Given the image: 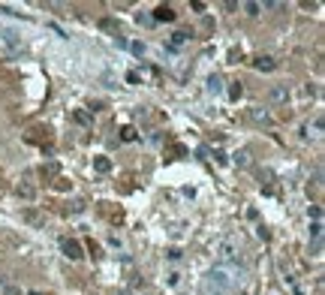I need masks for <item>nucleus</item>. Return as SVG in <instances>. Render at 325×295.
<instances>
[{"instance_id": "obj_17", "label": "nucleus", "mask_w": 325, "mask_h": 295, "mask_svg": "<svg viewBox=\"0 0 325 295\" xmlns=\"http://www.w3.org/2000/svg\"><path fill=\"white\" fill-rule=\"evenodd\" d=\"M127 48H130V51H133L136 57H145V45H142V42H130Z\"/></svg>"}, {"instance_id": "obj_8", "label": "nucleus", "mask_w": 325, "mask_h": 295, "mask_svg": "<svg viewBox=\"0 0 325 295\" xmlns=\"http://www.w3.org/2000/svg\"><path fill=\"white\" fill-rule=\"evenodd\" d=\"M205 90H208V93H214V96H217V93H220V90H223V78H220V75H217V72H214V75H208V84H205Z\"/></svg>"}, {"instance_id": "obj_30", "label": "nucleus", "mask_w": 325, "mask_h": 295, "mask_svg": "<svg viewBox=\"0 0 325 295\" xmlns=\"http://www.w3.org/2000/svg\"><path fill=\"white\" fill-rule=\"evenodd\" d=\"M27 295H42V292H27Z\"/></svg>"}, {"instance_id": "obj_2", "label": "nucleus", "mask_w": 325, "mask_h": 295, "mask_svg": "<svg viewBox=\"0 0 325 295\" xmlns=\"http://www.w3.org/2000/svg\"><path fill=\"white\" fill-rule=\"evenodd\" d=\"M60 250H63V256H66L69 262H75V259L84 256V253H81V244H78L75 238H63V241H60Z\"/></svg>"}, {"instance_id": "obj_21", "label": "nucleus", "mask_w": 325, "mask_h": 295, "mask_svg": "<svg viewBox=\"0 0 325 295\" xmlns=\"http://www.w3.org/2000/svg\"><path fill=\"white\" fill-rule=\"evenodd\" d=\"M313 136H316V139L322 136V118H316V121H313Z\"/></svg>"}, {"instance_id": "obj_20", "label": "nucleus", "mask_w": 325, "mask_h": 295, "mask_svg": "<svg viewBox=\"0 0 325 295\" xmlns=\"http://www.w3.org/2000/svg\"><path fill=\"white\" fill-rule=\"evenodd\" d=\"M136 21H139V24H154V18H151V15H145V12H139V15H136Z\"/></svg>"}, {"instance_id": "obj_10", "label": "nucleus", "mask_w": 325, "mask_h": 295, "mask_svg": "<svg viewBox=\"0 0 325 295\" xmlns=\"http://www.w3.org/2000/svg\"><path fill=\"white\" fill-rule=\"evenodd\" d=\"M93 169H96L99 175H109V172H112V160H109V157H96V160H93Z\"/></svg>"}, {"instance_id": "obj_7", "label": "nucleus", "mask_w": 325, "mask_h": 295, "mask_svg": "<svg viewBox=\"0 0 325 295\" xmlns=\"http://www.w3.org/2000/svg\"><path fill=\"white\" fill-rule=\"evenodd\" d=\"M15 193H18L24 202H33V199H36V187H33L30 181H21V184L15 187Z\"/></svg>"}, {"instance_id": "obj_22", "label": "nucleus", "mask_w": 325, "mask_h": 295, "mask_svg": "<svg viewBox=\"0 0 325 295\" xmlns=\"http://www.w3.org/2000/svg\"><path fill=\"white\" fill-rule=\"evenodd\" d=\"M57 172H60V166H57V163H48V166H45V175H51V178H54Z\"/></svg>"}, {"instance_id": "obj_24", "label": "nucleus", "mask_w": 325, "mask_h": 295, "mask_svg": "<svg viewBox=\"0 0 325 295\" xmlns=\"http://www.w3.org/2000/svg\"><path fill=\"white\" fill-rule=\"evenodd\" d=\"M0 295H21V289H18V286H3Z\"/></svg>"}, {"instance_id": "obj_25", "label": "nucleus", "mask_w": 325, "mask_h": 295, "mask_svg": "<svg viewBox=\"0 0 325 295\" xmlns=\"http://www.w3.org/2000/svg\"><path fill=\"white\" fill-rule=\"evenodd\" d=\"M81 211H84V202H81V199H75V202H72V214H81Z\"/></svg>"}, {"instance_id": "obj_14", "label": "nucleus", "mask_w": 325, "mask_h": 295, "mask_svg": "<svg viewBox=\"0 0 325 295\" xmlns=\"http://www.w3.org/2000/svg\"><path fill=\"white\" fill-rule=\"evenodd\" d=\"M244 9H247V15H250V18H256V15L262 12V6H259V3H253V0H250V3H244Z\"/></svg>"}, {"instance_id": "obj_23", "label": "nucleus", "mask_w": 325, "mask_h": 295, "mask_svg": "<svg viewBox=\"0 0 325 295\" xmlns=\"http://www.w3.org/2000/svg\"><path fill=\"white\" fill-rule=\"evenodd\" d=\"M256 235H259V238H262V241H268V238H271V232H268V229H265V226H256Z\"/></svg>"}, {"instance_id": "obj_11", "label": "nucleus", "mask_w": 325, "mask_h": 295, "mask_svg": "<svg viewBox=\"0 0 325 295\" xmlns=\"http://www.w3.org/2000/svg\"><path fill=\"white\" fill-rule=\"evenodd\" d=\"M99 27H102V30H109V33H115V36H121V24H118V21H112V18H102V21H99Z\"/></svg>"}, {"instance_id": "obj_5", "label": "nucleus", "mask_w": 325, "mask_h": 295, "mask_svg": "<svg viewBox=\"0 0 325 295\" xmlns=\"http://www.w3.org/2000/svg\"><path fill=\"white\" fill-rule=\"evenodd\" d=\"M250 121H253V124H262V127H271V115H268V109H262V106H253V109H250Z\"/></svg>"}, {"instance_id": "obj_16", "label": "nucleus", "mask_w": 325, "mask_h": 295, "mask_svg": "<svg viewBox=\"0 0 325 295\" xmlns=\"http://www.w3.org/2000/svg\"><path fill=\"white\" fill-rule=\"evenodd\" d=\"M310 253H313L316 259L322 256V238H313V241H310Z\"/></svg>"}, {"instance_id": "obj_26", "label": "nucleus", "mask_w": 325, "mask_h": 295, "mask_svg": "<svg viewBox=\"0 0 325 295\" xmlns=\"http://www.w3.org/2000/svg\"><path fill=\"white\" fill-rule=\"evenodd\" d=\"M75 121H78V124H90V118H87L84 112H75Z\"/></svg>"}, {"instance_id": "obj_18", "label": "nucleus", "mask_w": 325, "mask_h": 295, "mask_svg": "<svg viewBox=\"0 0 325 295\" xmlns=\"http://www.w3.org/2000/svg\"><path fill=\"white\" fill-rule=\"evenodd\" d=\"M310 217H313V223H322V208L319 205H310V211H307Z\"/></svg>"}, {"instance_id": "obj_9", "label": "nucleus", "mask_w": 325, "mask_h": 295, "mask_svg": "<svg viewBox=\"0 0 325 295\" xmlns=\"http://www.w3.org/2000/svg\"><path fill=\"white\" fill-rule=\"evenodd\" d=\"M250 163H253V157H250V151H247V148H241V151L235 154V166H238V169H247Z\"/></svg>"}, {"instance_id": "obj_29", "label": "nucleus", "mask_w": 325, "mask_h": 295, "mask_svg": "<svg viewBox=\"0 0 325 295\" xmlns=\"http://www.w3.org/2000/svg\"><path fill=\"white\" fill-rule=\"evenodd\" d=\"M115 295H133V292H130V289H118Z\"/></svg>"}, {"instance_id": "obj_3", "label": "nucleus", "mask_w": 325, "mask_h": 295, "mask_svg": "<svg viewBox=\"0 0 325 295\" xmlns=\"http://www.w3.org/2000/svg\"><path fill=\"white\" fill-rule=\"evenodd\" d=\"M250 63H253L256 72H274V69H277V60H274L271 54H259V57H253Z\"/></svg>"}, {"instance_id": "obj_12", "label": "nucleus", "mask_w": 325, "mask_h": 295, "mask_svg": "<svg viewBox=\"0 0 325 295\" xmlns=\"http://www.w3.org/2000/svg\"><path fill=\"white\" fill-rule=\"evenodd\" d=\"M184 42H190V33H187V30H175V33H172V45L178 48V45H184Z\"/></svg>"}, {"instance_id": "obj_15", "label": "nucleus", "mask_w": 325, "mask_h": 295, "mask_svg": "<svg viewBox=\"0 0 325 295\" xmlns=\"http://www.w3.org/2000/svg\"><path fill=\"white\" fill-rule=\"evenodd\" d=\"M136 136H139V133H136V127H124V130H121V139H124V142H133Z\"/></svg>"}, {"instance_id": "obj_1", "label": "nucleus", "mask_w": 325, "mask_h": 295, "mask_svg": "<svg viewBox=\"0 0 325 295\" xmlns=\"http://www.w3.org/2000/svg\"><path fill=\"white\" fill-rule=\"evenodd\" d=\"M241 283H244V268L241 265H223V262H217L202 277V295H232Z\"/></svg>"}, {"instance_id": "obj_31", "label": "nucleus", "mask_w": 325, "mask_h": 295, "mask_svg": "<svg viewBox=\"0 0 325 295\" xmlns=\"http://www.w3.org/2000/svg\"><path fill=\"white\" fill-rule=\"evenodd\" d=\"M148 295H151V292H148Z\"/></svg>"}, {"instance_id": "obj_27", "label": "nucleus", "mask_w": 325, "mask_h": 295, "mask_svg": "<svg viewBox=\"0 0 325 295\" xmlns=\"http://www.w3.org/2000/svg\"><path fill=\"white\" fill-rule=\"evenodd\" d=\"M115 45H118V48H127V45H130V42H127V39H124V36H115Z\"/></svg>"}, {"instance_id": "obj_19", "label": "nucleus", "mask_w": 325, "mask_h": 295, "mask_svg": "<svg viewBox=\"0 0 325 295\" xmlns=\"http://www.w3.org/2000/svg\"><path fill=\"white\" fill-rule=\"evenodd\" d=\"M310 235L313 238H322V223H310Z\"/></svg>"}, {"instance_id": "obj_28", "label": "nucleus", "mask_w": 325, "mask_h": 295, "mask_svg": "<svg viewBox=\"0 0 325 295\" xmlns=\"http://www.w3.org/2000/svg\"><path fill=\"white\" fill-rule=\"evenodd\" d=\"M127 81L130 84H139V72H127Z\"/></svg>"}, {"instance_id": "obj_6", "label": "nucleus", "mask_w": 325, "mask_h": 295, "mask_svg": "<svg viewBox=\"0 0 325 295\" xmlns=\"http://www.w3.org/2000/svg\"><path fill=\"white\" fill-rule=\"evenodd\" d=\"M151 18H154V21H175V9H172L169 3H160V6L154 9Z\"/></svg>"}, {"instance_id": "obj_13", "label": "nucleus", "mask_w": 325, "mask_h": 295, "mask_svg": "<svg viewBox=\"0 0 325 295\" xmlns=\"http://www.w3.org/2000/svg\"><path fill=\"white\" fill-rule=\"evenodd\" d=\"M241 93H244L241 81H232V84H229V100H241Z\"/></svg>"}, {"instance_id": "obj_4", "label": "nucleus", "mask_w": 325, "mask_h": 295, "mask_svg": "<svg viewBox=\"0 0 325 295\" xmlns=\"http://www.w3.org/2000/svg\"><path fill=\"white\" fill-rule=\"evenodd\" d=\"M268 100H271L274 106H283V103L289 100V87H286V84H274V87L268 90Z\"/></svg>"}]
</instances>
